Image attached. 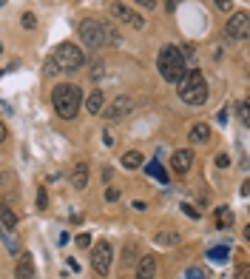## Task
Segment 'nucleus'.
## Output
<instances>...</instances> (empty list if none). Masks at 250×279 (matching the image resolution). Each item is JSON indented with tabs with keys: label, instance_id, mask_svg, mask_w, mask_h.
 Instances as JSON below:
<instances>
[{
	"label": "nucleus",
	"instance_id": "obj_36",
	"mask_svg": "<svg viewBox=\"0 0 250 279\" xmlns=\"http://www.w3.org/2000/svg\"><path fill=\"white\" fill-rule=\"evenodd\" d=\"M179 3H185V0H165V9H168V12H173Z\"/></svg>",
	"mask_w": 250,
	"mask_h": 279
},
{
	"label": "nucleus",
	"instance_id": "obj_25",
	"mask_svg": "<svg viewBox=\"0 0 250 279\" xmlns=\"http://www.w3.org/2000/svg\"><path fill=\"white\" fill-rule=\"evenodd\" d=\"M134 259H136V245H134V242H128V245H125V257H122V262L131 265Z\"/></svg>",
	"mask_w": 250,
	"mask_h": 279
},
{
	"label": "nucleus",
	"instance_id": "obj_35",
	"mask_svg": "<svg viewBox=\"0 0 250 279\" xmlns=\"http://www.w3.org/2000/svg\"><path fill=\"white\" fill-rule=\"evenodd\" d=\"M216 165H219V168H228V165H230V160L225 157V154H219V157H216Z\"/></svg>",
	"mask_w": 250,
	"mask_h": 279
},
{
	"label": "nucleus",
	"instance_id": "obj_9",
	"mask_svg": "<svg viewBox=\"0 0 250 279\" xmlns=\"http://www.w3.org/2000/svg\"><path fill=\"white\" fill-rule=\"evenodd\" d=\"M131 111H134V100H131V97H125V94H120V97H117V100L111 103L102 114H105V120L114 122V120H125Z\"/></svg>",
	"mask_w": 250,
	"mask_h": 279
},
{
	"label": "nucleus",
	"instance_id": "obj_2",
	"mask_svg": "<svg viewBox=\"0 0 250 279\" xmlns=\"http://www.w3.org/2000/svg\"><path fill=\"white\" fill-rule=\"evenodd\" d=\"M179 97L188 103V106H205L207 103V80L202 72L191 69L185 72V77L179 80Z\"/></svg>",
	"mask_w": 250,
	"mask_h": 279
},
{
	"label": "nucleus",
	"instance_id": "obj_26",
	"mask_svg": "<svg viewBox=\"0 0 250 279\" xmlns=\"http://www.w3.org/2000/svg\"><path fill=\"white\" fill-rule=\"evenodd\" d=\"M105 200H108V202H117V200H120V188L108 185V188H105Z\"/></svg>",
	"mask_w": 250,
	"mask_h": 279
},
{
	"label": "nucleus",
	"instance_id": "obj_3",
	"mask_svg": "<svg viewBox=\"0 0 250 279\" xmlns=\"http://www.w3.org/2000/svg\"><path fill=\"white\" fill-rule=\"evenodd\" d=\"M157 69H159V74H162V80H168V83H179L188 72L185 57H182V51H179L176 46H165V49L159 51Z\"/></svg>",
	"mask_w": 250,
	"mask_h": 279
},
{
	"label": "nucleus",
	"instance_id": "obj_15",
	"mask_svg": "<svg viewBox=\"0 0 250 279\" xmlns=\"http://www.w3.org/2000/svg\"><path fill=\"white\" fill-rule=\"evenodd\" d=\"M102 108H105V97H102V91H91L86 97V111L88 114H100Z\"/></svg>",
	"mask_w": 250,
	"mask_h": 279
},
{
	"label": "nucleus",
	"instance_id": "obj_11",
	"mask_svg": "<svg viewBox=\"0 0 250 279\" xmlns=\"http://www.w3.org/2000/svg\"><path fill=\"white\" fill-rule=\"evenodd\" d=\"M154 276H157V257L145 254V257H139V262H136V276L134 279H154Z\"/></svg>",
	"mask_w": 250,
	"mask_h": 279
},
{
	"label": "nucleus",
	"instance_id": "obj_14",
	"mask_svg": "<svg viewBox=\"0 0 250 279\" xmlns=\"http://www.w3.org/2000/svg\"><path fill=\"white\" fill-rule=\"evenodd\" d=\"M210 134H213V131H210V126H207V122H196V126L191 129V134H188V140H191V143H196V145H205L207 140H210Z\"/></svg>",
	"mask_w": 250,
	"mask_h": 279
},
{
	"label": "nucleus",
	"instance_id": "obj_10",
	"mask_svg": "<svg viewBox=\"0 0 250 279\" xmlns=\"http://www.w3.org/2000/svg\"><path fill=\"white\" fill-rule=\"evenodd\" d=\"M193 165V151L191 148H179V151H173V157H171V168L176 174H185L188 168Z\"/></svg>",
	"mask_w": 250,
	"mask_h": 279
},
{
	"label": "nucleus",
	"instance_id": "obj_39",
	"mask_svg": "<svg viewBox=\"0 0 250 279\" xmlns=\"http://www.w3.org/2000/svg\"><path fill=\"white\" fill-rule=\"evenodd\" d=\"M0 51H3V43H0Z\"/></svg>",
	"mask_w": 250,
	"mask_h": 279
},
{
	"label": "nucleus",
	"instance_id": "obj_38",
	"mask_svg": "<svg viewBox=\"0 0 250 279\" xmlns=\"http://www.w3.org/2000/svg\"><path fill=\"white\" fill-rule=\"evenodd\" d=\"M6 137H9V129H6V126H3V122H0V143H3Z\"/></svg>",
	"mask_w": 250,
	"mask_h": 279
},
{
	"label": "nucleus",
	"instance_id": "obj_16",
	"mask_svg": "<svg viewBox=\"0 0 250 279\" xmlns=\"http://www.w3.org/2000/svg\"><path fill=\"white\" fill-rule=\"evenodd\" d=\"M179 242H182L179 231H159L157 234V245H162V248H171V245H179Z\"/></svg>",
	"mask_w": 250,
	"mask_h": 279
},
{
	"label": "nucleus",
	"instance_id": "obj_6",
	"mask_svg": "<svg viewBox=\"0 0 250 279\" xmlns=\"http://www.w3.org/2000/svg\"><path fill=\"white\" fill-rule=\"evenodd\" d=\"M111 259H114V248H111V242L108 239H100V242L94 245L91 251V268L97 276H108V271H111Z\"/></svg>",
	"mask_w": 250,
	"mask_h": 279
},
{
	"label": "nucleus",
	"instance_id": "obj_4",
	"mask_svg": "<svg viewBox=\"0 0 250 279\" xmlns=\"http://www.w3.org/2000/svg\"><path fill=\"white\" fill-rule=\"evenodd\" d=\"M51 60H54V66H57V72H77V69H83V63H86V57H83V49L74 43H60L57 49H54V54H51Z\"/></svg>",
	"mask_w": 250,
	"mask_h": 279
},
{
	"label": "nucleus",
	"instance_id": "obj_24",
	"mask_svg": "<svg viewBox=\"0 0 250 279\" xmlns=\"http://www.w3.org/2000/svg\"><path fill=\"white\" fill-rule=\"evenodd\" d=\"M239 120H242L244 126L250 122V103H247V100H242V103H239Z\"/></svg>",
	"mask_w": 250,
	"mask_h": 279
},
{
	"label": "nucleus",
	"instance_id": "obj_13",
	"mask_svg": "<svg viewBox=\"0 0 250 279\" xmlns=\"http://www.w3.org/2000/svg\"><path fill=\"white\" fill-rule=\"evenodd\" d=\"M72 185L77 188V191H86V185H88V163H77L72 168Z\"/></svg>",
	"mask_w": 250,
	"mask_h": 279
},
{
	"label": "nucleus",
	"instance_id": "obj_27",
	"mask_svg": "<svg viewBox=\"0 0 250 279\" xmlns=\"http://www.w3.org/2000/svg\"><path fill=\"white\" fill-rule=\"evenodd\" d=\"M77 248H91V236H88V234H77Z\"/></svg>",
	"mask_w": 250,
	"mask_h": 279
},
{
	"label": "nucleus",
	"instance_id": "obj_30",
	"mask_svg": "<svg viewBox=\"0 0 250 279\" xmlns=\"http://www.w3.org/2000/svg\"><path fill=\"white\" fill-rule=\"evenodd\" d=\"M182 211H185L188 216H193V220H199V211H196L193 205H182Z\"/></svg>",
	"mask_w": 250,
	"mask_h": 279
},
{
	"label": "nucleus",
	"instance_id": "obj_37",
	"mask_svg": "<svg viewBox=\"0 0 250 279\" xmlns=\"http://www.w3.org/2000/svg\"><path fill=\"white\" fill-rule=\"evenodd\" d=\"M37 205L46 208V188H40V194H37Z\"/></svg>",
	"mask_w": 250,
	"mask_h": 279
},
{
	"label": "nucleus",
	"instance_id": "obj_19",
	"mask_svg": "<svg viewBox=\"0 0 250 279\" xmlns=\"http://www.w3.org/2000/svg\"><path fill=\"white\" fill-rule=\"evenodd\" d=\"M142 163H145V157L139 154V151H128V154L122 157V168H128V171H136Z\"/></svg>",
	"mask_w": 250,
	"mask_h": 279
},
{
	"label": "nucleus",
	"instance_id": "obj_20",
	"mask_svg": "<svg viewBox=\"0 0 250 279\" xmlns=\"http://www.w3.org/2000/svg\"><path fill=\"white\" fill-rule=\"evenodd\" d=\"M0 228H17V214L9 205L0 208Z\"/></svg>",
	"mask_w": 250,
	"mask_h": 279
},
{
	"label": "nucleus",
	"instance_id": "obj_32",
	"mask_svg": "<svg viewBox=\"0 0 250 279\" xmlns=\"http://www.w3.org/2000/svg\"><path fill=\"white\" fill-rule=\"evenodd\" d=\"M236 279H250V271H247V265H242L239 271H236Z\"/></svg>",
	"mask_w": 250,
	"mask_h": 279
},
{
	"label": "nucleus",
	"instance_id": "obj_22",
	"mask_svg": "<svg viewBox=\"0 0 250 279\" xmlns=\"http://www.w3.org/2000/svg\"><path fill=\"white\" fill-rule=\"evenodd\" d=\"M145 171H148V174H151V177H157V179H159V182H162V185H165V182H168V174H165V171H162V168H159V165H154V163H148V165H145Z\"/></svg>",
	"mask_w": 250,
	"mask_h": 279
},
{
	"label": "nucleus",
	"instance_id": "obj_1",
	"mask_svg": "<svg viewBox=\"0 0 250 279\" xmlns=\"http://www.w3.org/2000/svg\"><path fill=\"white\" fill-rule=\"evenodd\" d=\"M51 103H54V111H57L63 120H74L80 106H83V91H80L77 86H72V83H60V86H54V91H51Z\"/></svg>",
	"mask_w": 250,
	"mask_h": 279
},
{
	"label": "nucleus",
	"instance_id": "obj_5",
	"mask_svg": "<svg viewBox=\"0 0 250 279\" xmlns=\"http://www.w3.org/2000/svg\"><path fill=\"white\" fill-rule=\"evenodd\" d=\"M80 40L88 49H102L105 46V23L94 20V17H86V20L80 23Z\"/></svg>",
	"mask_w": 250,
	"mask_h": 279
},
{
	"label": "nucleus",
	"instance_id": "obj_8",
	"mask_svg": "<svg viewBox=\"0 0 250 279\" xmlns=\"http://www.w3.org/2000/svg\"><path fill=\"white\" fill-rule=\"evenodd\" d=\"M111 15H114L120 23L131 26V29H142V26H145L142 15H139V12H134L131 6H125V3H111Z\"/></svg>",
	"mask_w": 250,
	"mask_h": 279
},
{
	"label": "nucleus",
	"instance_id": "obj_28",
	"mask_svg": "<svg viewBox=\"0 0 250 279\" xmlns=\"http://www.w3.org/2000/svg\"><path fill=\"white\" fill-rule=\"evenodd\" d=\"M185 279H205V273H202L199 268H191V271L185 273Z\"/></svg>",
	"mask_w": 250,
	"mask_h": 279
},
{
	"label": "nucleus",
	"instance_id": "obj_33",
	"mask_svg": "<svg viewBox=\"0 0 250 279\" xmlns=\"http://www.w3.org/2000/svg\"><path fill=\"white\" fill-rule=\"evenodd\" d=\"M134 3H139L142 9H157V0H134Z\"/></svg>",
	"mask_w": 250,
	"mask_h": 279
},
{
	"label": "nucleus",
	"instance_id": "obj_17",
	"mask_svg": "<svg viewBox=\"0 0 250 279\" xmlns=\"http://www.w3.org/2000/svg\"><path fill=\"white\" fill-rule=\"evenodd\" d=\"M0 236H3V242H6V248L12 251V254H20V239H17L15 228H3Z\"/></svg>",
	"mask_w": 250,
	"mask_h": 279
},
{
	"label": "nucleus",
	"instance_id": "obj_31",
	"mask_svg": "<svg viewBox=\"0 0 250 279\" xmlns=\"http://www.w3.org/2000/svg\"><path fill=\"white\" fill-rule=\"evenodd\" d=\"M46 74H60V72H57V66H54V60H51V57L46 60Z\"/></svg>",
	"mask_w": 250,
	"mask_h": 279
},
{
	"label": "nucleus",
	"instance_id": "obj_29",
	"mask_svg": "<svg viewBox=\"0 0 250 279\" xmlns=\"http://www.w3.org/2000/svg\"><path fill=\"white\" fill-rule=\"evenodd\" d=\"M219 12H230V0H213Z\"/></svg>",
	"mask_w": 250,
	"mask_h": 279
},
{
	"label": "nucleus",
	"instance_id": "obj_21",
	"mask_svg": "<svg viewBox=\"0 0 250 279\" xmlns=\"http://www.w3.org/2000/svg\"><path fill=\"white\" fill-rule=\"evenodd\" d=\"M230 254V248H225V245H216V248L207 251V259H213V262H225Z\"/></svg>",
	"mask_w": 250,
	"mask_h": 279
},
{
	"label": "nucleus",
	"instance_id": "obj_12",
	"mask_svg": "<svg viewBox=\"0 0 250 279\" xmlns=\"http://www.w3.org/2000/svg\"><path fill=\"white\" fill-rule=\"evenodd\" d=\"M15 276L17 279H34V259H31V254H20L17 268H15Z\"/></svg>",
	"mask_w": 250,
	"mask_h": 279
},
{
	"label": "nucleus",
	"instance_id": "obj_7",
	"mask_svg": "<svg viewBox=\"0 0 250 279\" xmlns=\"http://www.w3.org/2000/svg\"><path fill=\"white\" fill-rule=\"evenodd\" d=\"M250 32V17L247 12H233L230 15V20L225 23V35L230 37V40H244Z\"/></svg>",
	"mask_w": 250,
	"mask_h": 279
},
{
	"label": "nucleus",
	"instance_id": "obj_23",
	"mask_svg": "<svg viewBox=\"0 0 250 279\" xmlns=\"http://www.w3.org/2000/svg\"><path fill=\"white\" fill-rule=\"evenodd\" d=\"M20 23H23V29H37V17L31 15V12H23V17H20Z\"/></svg>",
	"mask_w": 250,
	"mask_h": 279
},
{
	"label": "nucleus",
	"instance_id": "obj_18",
	"mask_svg": "<svg viewBox=\"0 0 250 279\" xmlns=\"http://www.w3.org/2000/svg\"><path fill=\"white\" fill-rule=\"evenodd\" d=\"M216 225H219V228H230V225H233V211H230L228 205L216 208Z\"/></svg>",
	"mask_w": 250,
	"mask_h": 279
},
{
	"label": "nucleus",
	"instance_id": "obj_34",
	"mask_svg": "<svg viewBox=\"0 0 250 279\" xmlns=\"http://www.w3.org/2000/svg\"><path fill=\"white\" fill-rule=\"evenodd\" d=\"M91 77H102V63H94L91 66Z\"/></svg>",
	"mask_w": 250,
	"mask_h": 279
}]
</instances>
